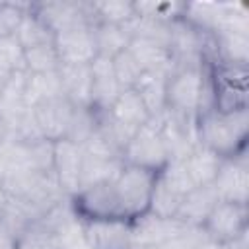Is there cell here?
I'll return each mask as SVG.
<instances>
[{
    "instance_id": "21",
    "label": "cell",
    "mask_w": 249,
    "mask_h": 249,
    "mask_svg": "<svg viewBox=\"0 0 249 249\" xmlns=\"http://www.w3.org/2000/svg\"><path fill=\"white\" fill-rule=\"evenodd\" d=\"M169 74L163 72H146L136 84V93L146 105L150 119L160 117L165 111V82Z\"/></svg>"
},
{
    "instance_id": "1",
    "label": "cell",
    "mask_w": 249,
    "mask_h": 249,
    "mask_svg": "<svg viewBox=\"0 0 249 249\" xmlns=\"http://www.w3.org/2000/svg\"><path fill=\"white\" fill-rule=\"evenodd\" d=\"M249 109L220 111L208 109L195 119L196 144L216 154L220 160L233 158L247 148Z\"/></svg>"
},
{
    "instance_id": "25",
    "label": "cell",
    "mask_w": 249,
    "mask_h": 249,
    "mask_svg": "<svg viewBox=\"0 0 249 249\" xmlns=\"http://www.w3.org/2000/svg\"><path fill=\"white\" fill-rule=\"evenodd\" d=\"M16 41L21 45V49H31V47H37V45H45V43H53L54 41V35L53 31L33 14L31 6H29V12L27 16L23 18L18 33H16Z\"/></svg>"
},
{
    "instance_id": "30",
    "label": "cell",
    "mask_w": 249,
    "mask_h": 249,
    "mask_svg": "<svg viewBox=\"0 0 249 249\" xmlns=\"http://www.w3.org/2000/svg\"><path fill=\"white\" fill-rule=\"evenodd\" d=\"M212 249H247V235L230 241V243H222V245H212Z\"/></svg>"
},
{
    "instance_id": "27",
    "label": "cell",
    "mask_w": 249,
    "mask_h": 249,
    "mask_svg": "<svg viewBox=\"0 0 249 249\" xmlns=\"http://www.w3.org/2000/svg\"><path fill=\"white\" fill-rule=\"evenodd\" d=\"M18 249H60V239L56 231L37 222V224H31L18 237Z\"/></svg>"
},
{
    "instance_id": "24",
    "label": "cell",
    "mask_w": 249,
    "mask_h": 249,
    "mask_svg": "<svg viewBox=\"0 0 249 249\" xmlns=\"http://www.w3.org/2000/svg\"><path fill=\"white\" fill-rule=\"evenodd\" d=\"M60 68V58L53 43L37 45L23 51V70L27 74H47Z\"/></svg>"
},
{
    "instance_id": "26",
    "label": "cell",
    "mask_w": 249,
    "mask_h": 249,
    "mask_svg": "<svg viewBox=\"0 0 249 249\" xmlns=\"http://www.w3.org/2000/svg\"><path fill=\"white\" fill-rule=\"evenodd\" d=\"M111 64H113L115 78L123 89H134L136 84L140 82V78L144 76V70L140 68V64L136 62V58L130 54L128 49H124L123 53L113 56Z\"/></svg>"
},
{
    "instance_id": "4",
    "label": "cell",
    "mask_w": 249,
    "mask_h": 249,
    "mask_svg": "<svg viewBox=\"0 0 249 249\" xmlns=\"http://www.w3.org/2000/svg\"><path fill=\"white\" fill-rule=\"evenodd\" d=\"M156 177H158L156 171H150V169H144L138 165L123 163L121 171L113 179L117 195H119L121 204H123V210L130 222L148 214Z\"/></svg>"
},
{
    "instance_id": "11",
    "label": "cell",
    "mask_w": 249,
    "mask_h": 249,
    "mask_svg": "<svg viewBox=\"0 0 249 249\" xmlns=\"http://www.w3.org/2000/svg\"><path fill=\"white\" fill-rule=\"evenodd\" d=\"M84 165V148L82 144L62 138L54 142L53 152V173L60 191L70 198L80 191V177Z\"/></svg>"
},
{
    "instance_id": "23",
    "label": "cell",
    "mask_w": 249,
    "mask_h": 249,
    "mask_svg": "<svg viewBox=\"0 0 249 249\" xmlns=\"http://www.w3.org/2000/svg\"><path fill=\"white\" fill-rule=\"evenodd\" d=\"M93 23H113V25H128L136 18L134 2L124 0H105V2H89Z\"/></svg>"
},
{
    "instance_id": "19",
    "label": "cell",
    "mask_w": 249,
    "mask_h": 249,
    "mask_svg": "<svg viewBox=\"0 0 249 249\" xmlns=\"http://www.w3.org/2000/svg\"><path fill=\"white\" fill-rule=\"evenodd\" d=\"M181 161H183V165L187 169V175L191 177L193 185L195 187H204V185H212L222 160L216 154H212L210 150L196 144Z\"/></svg>"
},
{
    "instance_id": "15",
    "label": "cell",
    "mask_w": 249,
    "mask_h": 249,
    "mask_svg": "<svg viewBox=\"0 0 249 249\" xmlns=\"http://www.w3.org/2000/svg\"><path fill=\"white\" fill-rule=\"evenodd\" d=\"M218 200L220 198H218V195H216L212 185L195 187L183 196V200H181V204H179V208L175 212V220L185 224V226L200 228Z\"/></svg>"
},
{
    "instance_id": "9",
    "label": "cell",
    "mask_w": 249,
    "mask_h": 249,
    "mask_svg": "<svg viewBox=\"0 0 249 249\" xmlns=\"http://www.w3.org/2000/svg\"><path fill=\"white\" fill-rule=\"evenodd\" d=\"M212 187L220 200L247 204V195H249L247 150L233 158H224L220 161V167L212 181Z\"/></svg>"
},
{
    "instance_id": "10",
    "label": "cell",
    "mask_w": 249,
    "mask_h": 249,
    "mask_svg": "<svg viewBox=\"0 0 249 249\" xmlns=\"http://www.w3.org/2000/svg\"><path fill=\"white\" fill-rule=\"evenodd\" d=\"M74 105L64 97H53L47 101H41L31 107L33 111V121L45 140L56 142L62 138H68L72 117H74Z\"/></svg>"
},
{
    "instance_id": "3",
    "label": "cell",
    "mask_w": 249,
    "mask_h": 249,
    "mask_svg": "<svg viewBox=\"0 0 249 249\" xmlns=\"http://www.w3.org/2000/svg\"><path fill=\"white\" fill-rule=\"evenodd\" d=\"M212 86L214 109H247V64L228 60H206Z\"/></svg>"
},
{
    "instance_id": "32",
    "label": "cell",
    "mask_w": 249,
    "mask_h": 249,
    "mask_svg": "<svg viewBox=\"0 0 249 249\" xmlns=\"http://www.w3.org/2000/svg\"><path fill=\"white\" fill-rule=\"evenodd\" d=\"M130 249H161L160 245H132Z\"/></svg>"
},
{
    "instance_id": "5",
    "label": "cell",
    "mask_w": 249,
    "mask_h": 249,
    "mask_svg": "<svg viewBox=\"0 0 249 249\" xmlns=\"http://www.w3.org/2000/svg\"><path fill=\"white\" fill-rule=\"evenodd\" d=\"M70 206L78 220H126L130 222L123 210L113 179L80 189L74 196H70Z\"/></svg>"
},
{
    "instance_id": "16",
    "label": "cell",
    "mask_w": 249,
    "mask_h": 249,
    "mask_svg": "<svg viewBox=\"0 0 249 249\" xmlns=\"http://www.w3.org/2000/svg\"><path fill=\"white\" fill-rule=\"evenodd\" d=\"M62 95L74 107H91V70L89 64L68 66L60 64L58 68Z\"/></svg>"
},
{
    "instance_id": "18",
    "label": "cell",
    "mask_w": 249,
    "mask_h": 249,
    "mask_svg": "<svg viewBox=\"0 0 249 249\" xmlns=\"http://www.w3.org/2000/svg\"><path fill=\"white\" fill-rule=\"evenodd\" d=\"M107 113L134 132L150 123V113L142 103L140 95L136 93V89H123L115 103L107 109Z\"/></svg>"
},
{
    "instance_id": "20",
    "label": "cell",
    "mask_w": 249,
    "mask_h": 249,
    "mask_svg": "<svg viewBox=\"0 0 249 249\" xmlns=\"http://www.w3.org/2000/svg\"><path fill=\"white\" fill-rule=\"evenodd\" d=\"M93 41L97 49V56L113 58L130 45V33L126 25H113V23H91Z\"/></svg>"
},
{
    "instance_id": "8",
    "label": "cell",
    "mask_w": 249,
    "mask_h": 249,
    "mask_svg": "<svg viewBox=\"0 0 249 249\" xmlns=\"http://www.w3.org/2000/svg\"><path fill=\"white\" fill-rule=\"evenodd\" d=\"M31 10L53 31V35L93 23L89 2H78V0L31 2Z\"/></svg>"
},
{
    "instance_id": "31",
    "label": "cell",
    "mask_w": 249,
    "mask_h": 249,
    "mask_svg": "<svg viewBox=\"0 0 249 249\" xmlns=\"http://www.w3.org/2000/svg\"><path fill=\"white\" fill-rule=\"evenodd\" d=\"M6 202H8V195H6L4 187L0 185V214H2V210H4V206H6Z\"/></svg>"
},
{
    "instance_id": "12",
    "label": "cell",
    "mask_w": 249,
    "mask_h": 249,
    "mask_svg": "<svg viewBox=\"0 0 249 249\" xmlns=\"http://www.w3.org/2000/svg\"><path fill=\"white\" fill-rule=\"evenodd\" d=\"M84 241L89 249H130L132 222L126 220H80Z\"/></svg>"
},
{
    "instance_id": "6",
    "label": "cell",
    "mask_w": 249,
    "mask_h": 249,
    "mask_svg": "<svg viewBox=\"0 0 249 249\" xmlns=\"http://www.w3.org/2000/svg\"><path fill=\"white\" fill-rule=\"evenodd\" d=\"M121 160L123 163L138 165V167H144L156 173L161 171L171 161L163 136L152 121L134 132V136L124 146Z\"/></svg>"
},
{
    "instance_id": "17",
    "label": "cell",
    "mask_w": 249,
    "mask_h": 249,
    "mask_svg": "<svg viewBox=\"0 0 249 249\" xmlns=\"http://www.w3.org/2000/svg\"><path fill=\"white\" fill-rule=\"evenodd\" d=\"M130 54L136 58V62L140 64V68L146 72H163L169 74L173 70V56L171 51L156 41H148V39H140V37H132L130 45H128Z\"/></svg>"
},
{
    "instance_id": "7",
    "label": "cell",
    "mask_w": 249,
    "mask_h": 249,
    "mask_svg": "<svg viewBox=\"0 0 249 249\" xmlns=\"http://www.w3.org/2000/svg\"><path fill=\"white\" fill-rule=\"evenodd\" d=\"M247 224H249L247 204L218 200L200 228L204 230L212 245H222L247 235Z\"/></svg>"
},
{
    "instance_id": "29",
    "label": "cell",
    "mask_w": 249,
    "mask_h": 249,
    "mask_svg": "<svg viewBox=\"0 0 249 249\" xmlns=\"http://www.w3.org/2000/svg\"><path fill=\"white\" fill-rule=\"evenodd\" d=\"M0 249H18V235L0 218Z\"/></svg>"
},
{
    "instance_id": "22",
    "label": "cell",
    "mask_w": 249,
    "mask_h": 249,
    "mask_svg": "<svg viewBox=\"0 0 249 249\" xmlns=\"http://www.w3.org/2000/svg\"><path fill=\"white\" fill-rule=\"evenodd\" d=\"M62 95L58 70L47 74H27L25 72V101L29 107Z\"/></svg>"
},
{
    "instance_id": "14",
    "label": "cell",
    "mask_w": 249,
    "mask_h": 249,
    "mask_svg": "<svg viewBox=\"0 0 249 249\" xmlns=\"http://www.w3.org/2000/svg\"><path fill=\"white\" fill-rule=\"evenodd\" d=\"M89 70H91V109L107 111L123 91V88L115 78L111 58L97 56L89 64Z\"/></svg>"
},
{
    "instance_id": "28",
    "label": "cell",
    "mask_w": 249,
    "mask_h": 249,
    "mask_svg": "<svg viewBox=\"0 0 249 249\" xmlns=\"http://www.w3.org/2000/svg\"><path fill=\"white\" fill-rule=\"evenodd\" d=\"M31 2H0V39L16 37Z\"/></svg>"
},
{
    "instance_id": "13",
    "label": "cell",
    "mask_w": 249,
    "mask_h": 249,
    "mask_svg": "<svg viewBox=\"0 0 249 249\" xmlns=\"http://www.w3.org/2000/svg\"><path fill=\"white\" fill-rule=\"evenodd\" d=\"M54 49L58 53L60 64L68 66L91 64L97 58L91 25H82L54 35Z\"/></svg>"
},
{
    "instance_id": "2",
    "label": "cell",
    "mask_w": 249,
    "mask_h": 249,
    "mask_svg": "<svg viewBox=\"0 0 249 249\" xmlns=\"http://www.w3.org/2000/svg\"><path fill=\"white\" fill-rule=\"evenodd\" d=\"M165 109L189 119H196L198 113L214 109L206 60L173 64L165 82Z\"/></svg>"
}]
</instances>
